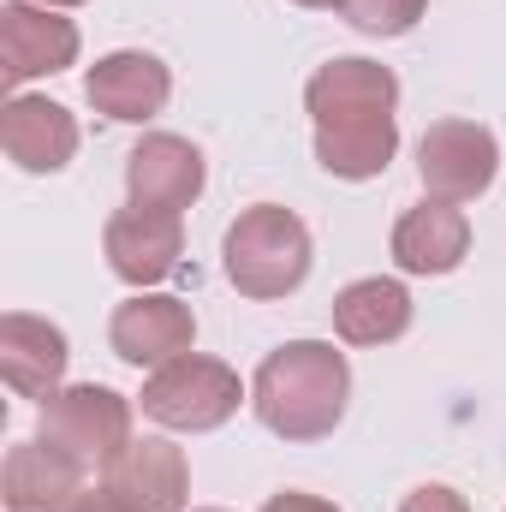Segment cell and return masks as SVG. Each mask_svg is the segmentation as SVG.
Returning a JSON list of instances; mask_svg holds the SVG:
<instances>
[{"mask_svg":"<svg viewBox=\"0 0 506 512\" xmlns=\"http://www.w3.org/2000/svg\"><path fill=\"white\" fill-rule=\"evenodd\" d=\"M256 423L280 441H322L352 405V364L334 340H286L251 376Z\"/></svg>","mask_w":506,"mask_h":512,"instance_id":"cell-1","label":"cell"},{"mask_svg":"<svg viewBox=\"0 0 506 512\" xmlns=\"http://www.w3.org/2000/svg\"><path fill=\"white\" fill-rule=\"evenodd\" d=\"M221 262H227V280L239 286V298H292L304 280H310V262H316V245H310V227L280 209V203H256L245 209L227 239H221Z\"/></svg>","mask_w":506,"mask_h":512,"instance_id":"cell-2","label":"cell"},{"mask_svg":"<svg viewBox=\"0 0 506 512\" xmlns=\"http://www.w3.org/2000/svg\"><path fill=\"white\" fill-rule=\"evenodd\" d=\"M239 399H245L239 370L221 364V358H203V352H185V358L149 370L143 393H137L143 417L161 423V429H173V435H209V429H221L239 411Z\"/></svg>","mask_w":506,"mask_h":512,"instance_id":"cell-3","label":"cell"},{"mask_svg":"<svg viewBox=\"0 0 506 512\" xmlns=\"http://www.w3.org/2000/svg\"><path fill=\"white\" fill-rule=\"evenodd\" d=\"M42 441L66 447L78 465L90 471H108L120 453L131 447V399L114 393L102 382H78V387H60L42 399V423H36Z\"/></svg>","mask_w":506,"mask_h":512,"instance_id":"cell-4","label":"cell"},{"mask_svg":"<svg viewBox=\"0 0 506 512\" xmlns=\"http://www.w3.org/2000/svg\"><path fill=\"white\" fill-rule=\"evenodd\" d=\"M417 179L441 203H477L501 179V143L477 120H435L417 137Z\"/></svg>","mask_w":506,"mask_h":512,"instance_id":"cell-5","label":"cell"},{"mask_svg":"<svg viewBox=\"0 0 506 512\" xmlns=\"http://www.w3.org/2000/svg\"><path fill=\"white\" fill-rule=\"evenodd\" d=\"M108 346L131 370H161V364L197 352V316L173 292H131L108 316Z\"/></svg>","mask_w":506,"mask_h":512,"instance_id":"cell-6","label":"cell"},{"mask_svg":"<svg viewBox=\"0 0 506 512\" xmlns=\"http://www.w3.org/2000/svg\"><path fill=\"white\" fill-rule=\"evenodd\" d=\"M78 66V24L60 18L54 6H36V0H6L0 6V72L12 84V96L30 84V78H54Z\"/></svg>","mask_w":506,"mask_h":512,"instance_id":"cell-7","label":"cell"},{"mask_svg":"<svg viewBox=\"0 0 506 512\" xmlns=\"http://www.w3.org/2000/svg\"><path fill=\"white\" fill-rule=\"evenodd\" d=\"M102 256H108V268H114L126 286L149 292V286H161V280L179 268V256H185V227H179L173 209L126 203V209L108 215V227H102Z\"/></svg>","mask_w":506,"mask_h":512,"instance_id":"cell-8","label":"cell"},{"mask_svg":"<svg viewBox=\"0 0 506 512\" xmlns=\"http://www.w3.org/2000/svg\"><path fill=\"white\" fill-rule=\"evenodd\" d=\"M209 185V167H203V149L191 137H173V131H149L137 137L126 155V197L143 209H173L185 215Z\"/></svg>","mask_w":506,"mask_h":512,"instance_id":"cell-9","label":"cell"},{"mask_svg":"<svg viewBox=\"0 0 506 512\" xmlns=\"http://www.w3.org/2000/svg\"><path fill=\"white\" fill-rule=\"evenodd\" d=\"M84 96L102 120H120V126H143L167 108L173 96V72L161 54H143V48H114L102 54L90 72H84Z\"/></svg>","mask_w":506,"mask_h":512,"instance_id":"cell-10","label":"cell"},{"mask_svg":"<svg viewBox=\"0 0 506 512\" xmlns=\"http://www.w3.org/2000/svg\"><path fill=\"white\" fill-rule=\"evenodd\" d=\"M304 108L316 126H346V120H381L399 108V78L364 60V54H340L328 66H316V78L304 84Z\"/></svg>","mask_w":506,"mask_h":512,"instance_id":"cell-11","label":"cell"},{"mask_svg":"<svg viewBox=\"0 0 506 512\" xmlns=\"http://www.w3.org/2000/svg\"><path fill=\"white\" fill-rule=\"evenodd\" d=\"M102 489H114L131 512H185L191 501L185 447H173L167 435H131V447L102 471Z\"/></svg>","mask_w":506,"mask_h":512,"instance_id":"cell-12","label":"cell"},{"mask_svg":"<svg viewBox=\"0 0 506 512\" xmlns=\"http://www.w3.org/2000/svg\"><path fill=\"white\" fill-rule=\"evenodd\" d=\"M84 477H90V465H78L66 447L30 435L0 465V501H6V512H66L84 495Z\"/></svg>","mask_w":506,"mask_h":512,"instance_id":"cell-13","label":"cell"},{"mask_svg":"<svg viewBox=\"0 0 506 512\" xmlns=\"http://www.w3.org/2000/svg\"><path fill=\"white\" fill-rule=\"evenodd\" d=\"M387 251H393V268L399 274H453L471 256V215L459 203L423 197V203H411L393 221Z\"/></svg>","mask_w":506,"mask_h":512,"instance_id":"cell-14","label":"cell"},{"mask_svg":"<svg viewBox=\"0 0 506 512\" xmlns=\"http://www.w3.org/2000/svg\"><path fill=\"white\" fill-rule=\"evenodd\" d=\"M66 364H72V346L66 334L48 322V316H30V310H6L0 316V376L18 399H48L66 387Z\"/></svg>","mask_w":506,"mask_h":512,"instance_id":"cell-15","label":"cell"},{"mask_svg":"<svg viewBox=\"0 0 506 512\" xmlns=\"http://www.w3.org/2000/svg\"><path fill=\"white\" fill-rule=\"evenodd\" d=\"M0 149L18 173H60L78 155V120L72 108L48 102V96H6L0 114Z\"/></svg>","mask_w":506,"mask_h":512,"instance_id":"cell-16","label":"cell"},{"mask_svg":"<svg viewBox=\"0 0 506 512\" xmlns=\"http://www.w3.org/2000/svg\"><path fill=\"white\" fill-rule=\"evenodd\" d=\"M411 328V292L393 274H364L334 292V334L346 346H393Z\"/></svg>","mask_w":506,"mask_h":512,"instance_id":"cell-17","label":"cell"},{"mask_svg":"<svg viewBox=\"0 0 506 512\" xmlns=\"http://www.w3.org/2000/svg\"><path fill=\"white\" fill-rule=\"evenodd\" d=\"M399 155V120L381 114V120H346V126H316V161L322 173L334 179H381Z\"/></svg>","mask_w":506,"mask_h":512,"instance_id":"cell-18","label":"cell"},{"mask_svg":"<svg viewBox=\"0 0 506 512\" xmlns=\"http://www.w3.org/2000/svg\"><path fill=\"white\" fill-rule=\"evenodd\" d=\"M423 12L429 0H340V18L364 36H405Z\"/></svg>","mask_w":506,"mask_h":512,"instance_id":"cell-19","label":"cell"},{"mask_svg":"<svg viewBox=\"0 0 506 512\" xmlns=\"http://www.w3.org/2000/svg\"><path fill=\"white\" fill-rule=\"evenodd\" d=\"M399 512H471V501L459 495V489H447V483H423V489H411Z\"/></svg>","mask_w":506,"mask_h":512,"instance_id":"cell-20","label":"cell"},{"mask_svg":"<svg viewBox=\"0 0 506 512\" xmlns=\"http://www.w3.org/2000/svg\"><path fill=\"white\" fill-rule=\"evenodd\" d=\"M262 512H340L334 501H322V495H304V489H286V495H268V507Z\"/></svg>","mask_w":506,"mask_h":512,"instance_id":"cell-21","label":"cell"},{"mask_svg":"<svg viewBox=\"0 0 506 512\" xmlns=\"http://www.w3.org/2000/svg\"><path fill=\"white\" fill-rule=\"evenodd\" d=\"M66 512H131V507L114 495V489H102V483H96V489H84V495H78Z\"/></svg>","mask_w":506,"mask_h":512,"instance_id":"cell-22","label":"cell"},{"mask_svg":"<svg viewBox=\"0 0 506 512\" xmlns=\"http://www.w3.org/2000/svg\"><path fill=\"white\" fill-rule=\"evenodd\" d=\"M292 6H310V12H328V6H334V12H340V0H292Z\"/></svg>","mask_w":506,"mask_h":512,"instance_id":"cell-23","label":"cell"},{"mask_svg":"<svg viewBox=\"0 0 506 512\" xmlns=\"http://www.w3.org/2000/svg\"><path fill=\"white\" fill-rule=\"evenodd\" d=\"M36 6H54L60 12V6H84V0H36Z\"/></svg>","mask_w":506,"mask_h":512,"instance_id":"cell-24","label":"cell"},{"mask_svg":"<svg viewBox=\"0 0 506 512\" xmlns=\"http://www.w3.org/2000/svg\"><path fill=\"white\" fill-rule=\"evenodd\" d=\"M197 512H227V507H197Z\"/></svg>","mask_w":506,"mask_h":512,"instance_id":"cell-25","label":"cell"}]
</instances>
